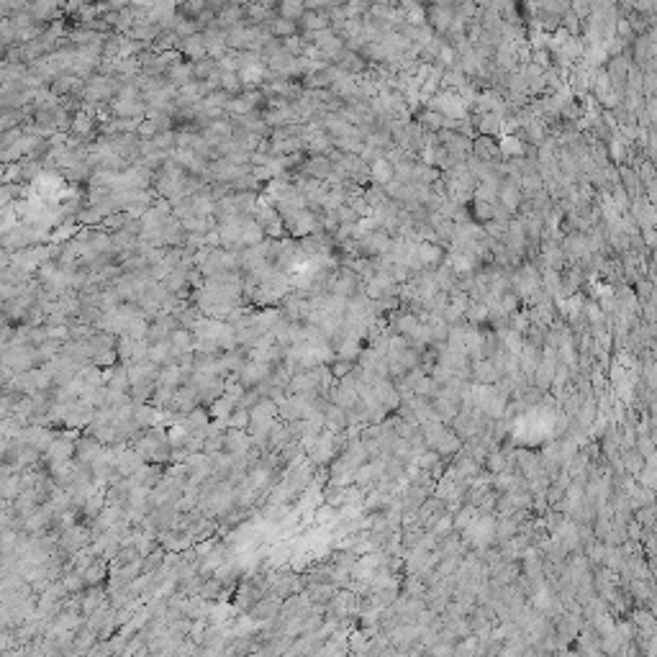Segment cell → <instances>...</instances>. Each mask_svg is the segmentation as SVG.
Here are the masks:
<instances>
[{
    "mask_svg": "<svg viewBox=\"0 0 657 657\" xmlns=\"http://www.w3.org/2000/svg\"><path fill=\"white\" fill-rule=\"evenodd\" d=\"M488 467H491L493 472H503V467H506V460H503V455L493 452V455L488 457Z\"/></svg>",
    "mask_w": 657,
    "mask_h": 657,
    "instance_id": "4",
    "label": "cell"
},
{
    "mask_svg": "<svg viewBox=\"0 0 657 657\" xmlns=\"http://www.w3.org/2000/svg\"><path fill=\"white\" fill-rule=\"evenodd\" d=\"M72 128H75L77 134H85V131L90 128V119H88V116H77V119H75V126H72Z\"/></svg>",
    "mask_w": 657,
    "mask_h": 657,
    "instance_id": "5",
    "label": "cell"
},
{
    "mask_svg": "<svg viewBox=\"0 0 657 657\" xmlns=\"http://www.w3.org/2000/svg\"><path fill=\"white\" fill-rule=\"evenodd\" d=\"M500 150L506 152V154H511V152H514V154H524V144H522V139H514V136H508Z\"/></svg>",
    "mask_w": 657,
    "mask_h": 657,
    "instance_id": "2",
    "label": "cell"
},
{
    "mask_svg": "<svg viewBox=\"0 0 657 657\" xmlns=\"http://www.w3.org/2000/svg\"><path fill=\"white\" fill-rule=\"evenodd\" d=\"M316 39H326V31H319V34H316ZM328 39H331V36H328ZM319 44H321L324 49H328V46H331V49H339V39H331L328 44H326V41H319Z\"/></svg>",
    "mask_w": 657,
    "mask_h": 657,
    "instance_id": "6",
    "label": "cell"
},
{
    "mask_svg": "<svg viewBox=\"0 0 657 657\" xmlns=\"http://www.w3.org/2000/svg\"><path fill=\"white\" fill-rule=\"evenodd\" d=\"M370 178L378 182V185H388L390 178H393V164L390 162H375L373 167H370Z\"/></svg>",
    "mask_w": 657,
    "mask_h": 657,
    "instance_id": "1",
    "label": "cell"
},
{
    "mask_svg": "<svg viewBox=\"0 0 657 657\" xmlns=\"http://www.w3.org/2000/svg\"><path fill=\"white\" fill-rule=\"evenodd\" d=\"M300 13H303V6H283V15H288V21Z\"/></svg>",
    "mask_w": 657,
    "mask_h": 657,
    "instance_id": "7",
    "label": "cell"
},
{
    "mask_svg": "<svg viewBox=\"0 0 657 657\" xmlns=\"http://www.w3.org/2000/svg\"><path fill=\"white\" fill-rule=\"evenodd\" d=\"M190 72H193V69H190V67H185V65H178V67H175V69H172V72H170V80H175V82H185L187 77H190Z\"/></svg>",
    "mask_w": 657,
    "mask_h": 657,
    "instance_id": "3",
    "label": "cell"
}]
</instances>
